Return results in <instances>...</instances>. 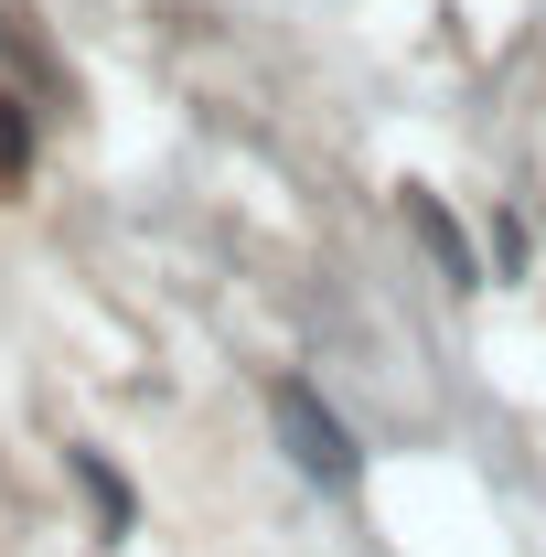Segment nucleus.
<instances>
[{
  "instance_id": "f257e3e1",
  "label": "nucleus",
  "mask_w": 546,
  "mask_h": 557,
  "mask_svg": "<svg viewBox=\"0 0 546 557\" xmlns=\"http://www.w3.org/2000/svg\"><path fill=\"white\" fill-rule=\"evenodd\" d=\"M269 429H278V450H289L300 483H322V493H353V483H364V440L322 408V386L278 375V386H269Z\"/></svg>"
},
{
  "instance_id": "f03ea898",
  "label": "nucleus",
  "mask_w": 546,
  "mask_h": 557,
  "mask_svg": "<svg viewBox=\"0 0 546 557\" xmlns=\"http://www.w3.org/2000/svg\"><path fill=\"white\" fill-rule=\"evenodd\" d=\"M397 214H408V236H418V258H429V278H439V289H482V247L461 236V214L439 205L429 183H408V194H397Z\"/></svg>"
},
{
  "instance_id": "7ed1b4c3",
  "label": "nucleus",
  "mask_w": 546,
  "mask_h": 557,
  "mask_svg": "<svg viewBox=\"0 0 546 557\" xmlns=\"http://www.w3.org/2000/svg\"><path fill=\"white\" fill-rule=\"evenodd\" d=\"M65 472H75V493L97 504V536H129L139 525V493H129V472H119L108 450H65Z\"/></svg>"
},
{
  "instance_id": "20e7f679",
  "label": "nucleus",
  "mask_w": 546,
  "mask_h": 557,
  "mask_svg": "<svg viewBox=\"0 0 546 557\" xmlns=\"http://www.w3.org/2000/svg\"><path fill=\"white\" fill-rule=\"evenodd\" d=\"M22 172H33V108L0 86V183H22Z\"/></svg>"
}]
</instances>
